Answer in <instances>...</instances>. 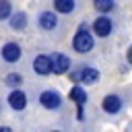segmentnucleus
Listing matches in <instances>:
<instances>
[{"mask_svg":"<svg viewBox=\"0 0 132 132\" xmlns=\"http://www.w3.org/2000/svg\"><path fill=\"white\" fill-rule=\"evenodd\" d=\"M126 60H128V62H130V64H132V45H130V47H128V54H126Z\"/></svg>","mask_w":132,"mask_h":132,"instance_id":"obj_17","label":"nucleus"},{"mask_svg":"<svg viewBox=\"0 0 132 132\" xmlns=\"http://www.w3.org/2000/svg\"><path fill=\"white\" fill-rule=\"evenodd\" d=\"M72 47H74L78 54H87V52L93 50V37H91V33L87 31L85 25H82V27L78 29V33L74 35V39H72Z\"/></svg>","mask_w":132,"mask_h":132,"instance_id":"obj_1","label":"nucleus"},{"mask_svg":"<svg viewBox=\"0 0 132 132\" xmlns=\"http://www.w3.org/2000/svg\"><path fill=\"white\" fill-rule=\"evenodd\" d=\"M21 82H23V76L16 74V72H10V74L6 76V85H10V87H19Z\"/></svg>","mask_w":132,"mask_h":132,"instance_id":"obj_16","label":"nucleus"},{"mask_svg":"<svg viewBox=\"0 0 132 132\" xmlns=\"http://www.w3.org/2000/svg\"><path fill=\"white\" fill-rule=\"evenodd\" d=\"M68 68H70V60L64 54H54L52 56V72L64 74V72H68Z\"/></svg>","mask_w":132,"mask_h":132,"instance_id":"obj_4","label":"nucleus"},{"mask_svg":"<svg viewBox=\"0 0 132 132\" xmlns=\"http://www.w3.org/2000/svg\"><path fill=\"white\" fill-rule=\"evenodd\" d=\"M33 70L37 72V74H41V76H45V74H50L52 72V58L50 56H37L35 60H33Z\"/></svg>","mask_w":132,"mask_h":132,"instance_id":"obj_5","label":"nucleus"},{"mask_svg":"<svg viewBox=\"0 0 132 132\" xmlns=\"http://www.w3.org/2000/svg\"><path fill=\"white\" fill-rule=\"evenodd\" d=\"M2 58L6 60V62H16L19 58H21V47H19V43H4V47H2Z\"/></svg>","mask_w":132,"mask_h":132,"instance_id":"obj_8","label":"nucleus"},{"mask_svg":"<svg viewBox=\"0 0 132 132\" xmlns=\"http://www.w3.org/2000/svg\"><path fill=\"white\" fill-rule=\"evenodd\" d=\"M93 31L99 35V37H107L111 33V21L107 16H97L95 23H93Z\"/></svg>","mask_w":132,"mask_h":132,"instance_id":"obj_6","label":"nucleus"},{"mask_svg":"<svg viewBox=\"0 0 132 132\" xmlns=\"http://www.w3.org/2000/svg\"><path fill=\"white\" fill-rule=\"evenodd\" d=\"M39 103H41L43 107H47V109H56V107H60L62 97H60V93H56V91H43V93L39 95Z\"/></svg>","mask_w":132,"mask_h":132,"instance_id":"obj_3","label":"nucleus"},{"mask_svg":"<svg viewBox=\"0 0 132 132\" xmlns=\"http://www.w3.org/2000/svg\"><path fill=\"white\" fill-rule=\"evenodd\" d=\"M8 105H10L12 109H16V111L25 109V107H27V95H25L23 91H12V93L8 95Z\"/></svg>","mask_w":132,"mask_h":132,"instance_id":"obj_7","label":"nucleus"},{"mask_svg":"<svg viewBox=\"0 0 132 132\" xmlns=\"http://www.w3.org/2000/svg\"><path fill=\"white\" fill-rule=\"evenodd\" d=\"M56 23H58V16L54 14V12H41L39 14V27L41 29H54L56 27Z\"/></svg>","mask_w":132,"mask_h":132,"instance_id":"obj_10","label":"nucleus"},{"mask_svg":"<svg viewBox=\"0 0 132 132\" xmlns=\"http://www.w3.org/2000/svg\"><path fill=\"white\" fill-rule=\"evenodd\" d=\"M70 99H72L76 105H85V101H87V93L82 91V87H72V91H70Z\"/></svg>","mask_w":132,"mask_h":132,"instance_id":"obj_12","label":"nucleus"},{"mask_svg":"<svg viewBox=\"0 0 132 132\" xmlns=\"http://www.w3.org/2000/svg\"><path fill=\"white\" fill-rule=\"evenodd\" d=\"M95 8L99 12H109L113 8V0H95Z\"/></svg>","mask_w":132,"mask_h":132,"instance_id":"obj_15","label":"nucleus"},{"mask_svg":"<svg viewBox=\"0 0 132 132\" xmlns=\"http://www.w3.org/2000/svg\"><path fill=\"white\" fill-rule=\"evenodd\" d=\"M72 78H74V80H80V82H85V85H95V82L99 80V70H95V68H91V66H85V68H80V72L74 74Z\"/></svg>","mask_w":132,"mask_h":132,"instance_id":"obj_2","label":"nucleus"},{"mask_svg":"<svg viewBox=\"0 0 132 132\" xmlns=\"http://www.w3.org/2000/svg\"><path fill=\"white\" fill-rule=\"evenodd\" d=\"M101 105H103V109H105L107 113H118V111L122 109V99H120L118 95H107Z\"/></svg>","mask_w":132,"mask_h":132,"instance_id":"obj_9","label":"nucleus"},{"mask_svg":"<svg viewBox=\"0 0 132 132\" xmlns=\"http://www.w3.org/2000/svg\"><path fill=\"white\" fill-rule=\"evenodd\" d=\"M10 14H12L10 2H8V0H0V21H4V19H10Z\"/></svg>","mask_w":132,"mask_h":132,"instance_id":"obj_14","label":"nucleus"},{"mask_svg":"<svg viewBox=\"0 0 132 132\" xmlns=\"http://www.w3.org/2000/svg\"><path fill=\"white\" fill-rule=\"evenodd\" d=\"M25 25H27V14L25 12L10 14V27L12 29H25Z\"/></svg>","mask_w":132,"mask_h":132,"instance_id":"obj_11","label":"nucleus"},{"mask_svg":"<svg viewBox=\"0 0 132 132\" xmlns=\"http://www.w3.org/2000/svg\"><path fill=\"white\" fill-rule=\"evenodd\" d=\"M54 8L58 10V12H72V8H74V0H54Z\"/></svg>","mask_w":132,"mask_h":132,"instance_id":"obj_13","label":"nucleus"}]
</instances>
